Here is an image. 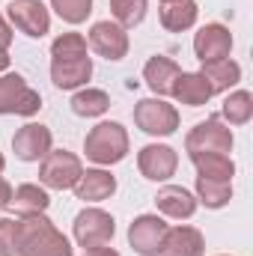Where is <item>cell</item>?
I'll list each match as a JSON object with an SVG mask.
<instances>
[{
  "label": "cell",
  "instance_id": "obj_1",
  "mask_svg": "<svg viewBox=\"0 0 253 256\" xmlns=\"http://www.w3.org/2000/svg\"><path fill=\"white\" fill-rule=\"evenodd\" d=\"M18 256H74L72 242L45 214L18 220Z\"/></svg>",
  "mask_w": 253,
  "mask_h": 256
},
{
  "label": "cell",
  "instance_id": "obj_2",
  "mask_svg": "<svg viewBox=\"0 0 253 256\" xmlns=\"http://www.w3.org/2000/svg\"><path fill=\"white\" fill-rule=\"evenodd\" d=\"M128 131L122 122H98L96 128H90L86 140H84V152L92 164L98 167H110V164H120L128 155Z\"/></svg>",
  "mask_w": 253,
  "mask_h": 256
},
{
  "label": "cell",
  "instance_id": "obj_3",
  "mask_svg": "<svg viewBox=\"0 0 253 256\" xmlns=\"http://www.w3.org/2000/svg\"><path fill=\"white\" fill-rule=\"evenodd\" d=\"M42 110V96L18 74H0V116H33Z\"/></svg>",
  "mask_w": 253,
  "mask_h": 256
},
{
  "label": "cell",
  "instance_id": "obj_4",
  "mask_svg": "<svg viewBox=\"0 0 253 256\" xmlns=\"http://www.w3.org/2000/svg\"><path fill=\"white\" fill-rule=\"evenodd\" d=\"M72 232H74V242L78 248L84 250H96V248H104L114 242V232H116V220L104 212V208H84L74 214V224H72Z\"/></svg>",
  "mask_w": 253,
  "mask_h": 256
},
{
  "label": "cell",
  "instance_id": "obj_5",
  "mask_svg": "<svg viewBox=\"0 0 253 256\" xmlns=\"http://www.w3.org/2000/svg\"><path fill=\"white\" fill-rule=\"evenodd\" d=\"M134 126L149 137H170L179 128V110L164 98H140L134 104Z\"/></svg>",
  "mask_w": 253,
  "mask_h": 256
},
{
  "label": "cell",
  "instance_id": "obj_6",
  "mask_svg": "<svg viewBox=\"0 0 253 256\" xmlns=\"http://www.w3.org/2000/svg\"><path fill=\"white\" fill-rule=\"evenodd\" d=\"M80 173H84V164L68 149H51L39 164V182H42V188H51V191L74 188Z\"/></svg>",
  "mask_w": 253,
  "mask_h": 256
},
{
  "label": "cell",
  "instance_id": "obj_7",
  "mask_svg": "<svg viewBox=\"0 0 253 256\" xmlns=\"http://www.w3.org/2000/svg\"><path fill=\"white\" fill-rule=\"evenodd\" d=\"M232 143H236L232 128L226 126L220 116H208V120L196 122V126L188 131V137H185V149H188V155H196V152L230 155V152H232Z\"/></svg>",
  "mask_w": 253,
  "mask_h": 256
},
{
  "label": "cell",
  "instance_id": "obj_8",
  "mask_svg": "<svg viewBox=\"0 0 253 256\" xmlns=\"http://www.w3.org/2000/svg\"><path fill=\"white\" fill-rule=\"evenodd\" d=\"M6 15H9L12 27L30 39H42L51 33V12L42 0H9Z\"/></svg>",
  "mask_w": 253,
  "mask_h": 256
},
{
  "label": "cell",
  "instance_id": "obj_9",
  "mask_svg": "<svg viewBox=\"0 0 253 256\" xmlns=\"http://www.w3.org/2000/svg\"><path fill=\"white\" fill-rule=\"evenodd\" d=\"M176 167H179V155L167 143H149L137 152V170L149 182H167L170 176H176Z\"/></svg>",
  "mask_w": 253,
  "mask_h": 256
},
{
  "label": "cell",
  "instance_id": "obj_10",
  "mask_svg": "<svg viewBox=\"0 0 253 256\" xmlns=\"http://www.w3.org/2000/svg\"><path fill=\"white\" fill-rule=\"evenodd\" d=\"M164 236H167V224L158 214H140L128 226V244H131L134 254H140V256H158L161 254Z\"/></svg>",
  "mask_w": 253,
  "mask_h": 256
},
{
  "label": "cell",
  "instance_id": "obj_11",
  "mask_svg": "<svg viewBox=\"0 0 253 256\" xmlns=\"http://www.w3.org/2000/svg\"><path fill=\"white\" fill-rule=\"evenodd\" d=\"M86 45H90L98 57H104V60H110V63H120L128 54V33H126V27H120L116 21H96V24L90 27Z\"/></svg>",
  "mask_w": 253,
  "mask_h": 256
},
{
  "label": "cell",
  "instance_id": "obj_12",
  "mask_svg": "<svg viewBox=\"0 0 253 256\" xmlns=\"http://www.w3.org/2000/svg\"><path fill=\"white\" fill-rule=\"evenodd\" d=\"M51 146H54V134L42 122H27L12 137V152L18 161H42L51 152Z\"/></svg>",
  "mask_w": 253,
  "mask_h": 256
},
{
  "label": "cell",
  "instance_id": "obj_13",
  "mask_svg": "<svg viewBox=\"0 0 253 256\" xmlns=\"http://www.w3.org/2000/svg\"><path fill=\"white\" fill-rule=\"evenodd\" d=\"M232 51V33L224 24H202L194 33V54L200 63H212V60H224Z\"/></svg>",
  "mask_w": 253,
  "mask_h": 256
},
{
  "label": "cell",
  "instance_id": "obj_14",
  "mask_svg": "<svg viewBox=\"0 0 253 256\" xmlns=\"http://www.w3.org/2000/svg\"><path fill=\"white\" fill-rule=\"evenodd\" d=\"M72 191L84 202H102V200H110L116 194V176L104 167H92V170L80 173V179L74 182Z\"/></svg>",
  "mask_w": 253,
  "mask_h": 256
},
{
  "label": "cell",
  "instance_id": "obj_15",
  "mask_svg": "<svg viewBox=\"0 0 253 256\" xmlns=\"http://www.w3.org/2000/svg\"><path fill=\"white\" fill-rule=\"evenodd\" d=\"M179 74H182L179 63L170 60V57H164V54H155L149 63L143 66V80H146V86H149L158 98L173 96V86H176Z\"/></svg>",
  "mask_w": 253,
  "mask_h": 256
},
{
  "label": "cell",
  "instance_id": "obj_16",
  "mask_svg": "<svg viewBox=\"0 0 253 256\" xmlns=\"http://www.w3.org/2000/svg\"><path fill=\"white\" fill-rule=\"evenodd\" d=\"M206 254V238L196 226L179 224V226H167L164 244L158 256H202Z\"/></svg>",
  "mask_w": 253,
  "mask_h": 256
},
{
  "label": "cell",
  "instance_id": "obj_17",
  "mask_svg": "<svg viewBox=\"0 0 253 256\" xmlns=\"http://www.w3.org/2000/svg\"><path fill=\"white\" fill-rule=\"evenodd\" d=\"M155 206H158V212L164 214V218H173V220H188L194 218V212H196V196L188 191V188H182V185H164L161 191L155 194Z\"/></svg>",
  "mask_w": 253,
  "mask_h": 256
},
{
  "label": "cell",
  "instance_id": "obj_18",
  "mask_svg": "<svg viewBox=\"0 0 253 256\" xmlns=\"http://www.w3.org/2000/svg\"><path fill=\"white\" fill-rule=\"evenodd\" d=\"M92 78V60L78 57V60H51V80L60 90H80Z\"/></svg>",
  "mask_w": 253,
  "mask_h": 256
},
{
  "label": "cell",
  "instance_id": "obj_19",
  "mask_svg": "<svg viewBox=\"0 0 253 256\" xmlns=\"http://www.w3.org/2000/svg\"><path fill=\"white\" fill-rule=\"evenodd\" d=\"M196 15H200V6L196 0H170V3H161V27L167 33H185L196 24Z\"/></svg>",
  "mask_w": 253,
  "mask_h": 256
},
{
  "label": "cell",
  "instance_id": "obj_20",
  "mask_svg": "<svg viewBox=\"0 0 253 256\" xmlns=\"http://www.w3.org/2000/svg\"><path fill=\"white\" fill-rule=\"evenodd\" d=\"M200 74L206 78L212 96H214V92H230V90L242 80V66L236 63V60H230V57H224V60L202 63V72H200Z\"/></svg>",
  "mask_w": 253,
  "mask_h": 256
},
{
  "label": "cell",
  "instance_id": "obj_21",
  "mask_svg": "<svg viewBox=\"0 0 253 256\" xmlns=\"http://www.w3.org/2000/svg\"><path fill=\"white\" fill-rule=\"evenodd\" d=\"M173 98L179 104H188V108H202V104H208L212 90L200 72H182L176 86H173Z\"/></svg>",
  "mask_w": 253,
  "mask_h": 256
},
{
  "label": "cell",
  "instance_id": "obj_22",
  "mask_svg": "<svg viewBox=\"0 0 253 256\" xmlns=\"http://www.w3.org/2000/svg\"><path fill=\"white\" fill-rule=\"evenodd\" d=\"M48 206H51V196L45 188H39V185H18L15 191H12V200H9V208L15 212V214H21V218H30V214H45L48 212Z\"/></svg>",
  "mask_w": 253,
  "mask_h": 256
},
{
  "label": "cell",
  "instance_id": "obj_23",
  "mask_svg": "<svg viewBox=\"0 0 253 256\" xmlns=\"http://www.w3.org/2000/svg\"><path fill=\"white\" fill-rule=\"evenodd\" d=\"M190 164L196 167V176H206V179H224V182H232V176H236V164H232L230 155L196 152V155H190Z\"/></svg>",
  "mask_w": 253,
  "mask_h": 256
},
{
  "label": "cell",
  "instance_id": "obj_24",
  "mask_svg": "<svg viewBox=\"0 0 253 256\" xmlns=\"http://www.w3.org/2000/svg\"><path fill=\"white\" fill-rule=\"evenodd\" d=\"M108 108H110V96H108L104 90L86 86V90H78V92L72 96V110H74L78 116H86V120L104 116Z\"/></svg>",
  "mask_w": 253,
  "mask_h": 256
},
{
  "label": "cell",
  "instance_id": "obj_25",
  "mask_svg": "<svg viewBox=\"0 0 253 256\" xmlns=\"http://www.w3.org/2000/svg\"><path fill=\"white\" fill-rule=\"evenodd\" d=\"M230 200H232V182L196 176V202H202L206 208H224L230 206Z\"/></svg>",
  "mask_w": 253,
  "mask_h": 256
},
{
  "label": "cell",
  "instance_id": "obj_26",
  "mask_svg": "<svg viewBox=\"0 0 253 256\" xmlns=\"http://www.w3.org/2000/svg\"><path fill=\"white\" fill-rule=\"evenodd\" d=\"M224 120L230 126H248L253 116V96L248 90H232L226 98H224Z\"/></svg>",
  "mask_w": 253,
  "mask_h": 256
},
{
  "label": "cell",
  "instance_id": "obj_27",
  "mask_svg": "<svg viewBox=\"0 0 253 256\" xmlns=\"http://www.w3.org/2000/svg\"><path fill=\"white\" fill-rule=\"evenodd\" d=\"M90 45L80 33H60L51 42V60H78V57H90L86 54Z\"/></svg>",
  "mask_w": 253,
  "mask_h": 256
},
{
  "label": "cell",
  "instance_id": "obj_28",
  "mask_svg": "<svg viewBox=\"0 0 253 256\" xmlns=\"http://www.w3.org/2000/svg\"><path fill=\"white\" fill-rule=\"evenodd\" d=\"M149 0H110V15L120 27H137L146 18Z\"/></svg>",
  "mask_w": 253,
  "mask_h": 256
},
{
  "label": "cell",
  "instance_id": "obj_29",
  "mask_svg": "<svg viewBox=\"0 0 253 256\" xmlns=\"http://www.w3.org/2000/svg\"><path fill=\"white\" fill-rule=\"evenodd\" d=\"M51 9L66 24H84L92 12V0H51Z\"/></svg>",
  "mask_w": 253,
  "mask_h": 256
},
{
  "label": "cell",
  "instance_id": "obj_30",
  "mask_svg": "<svg viewBox=\"0 0 253 256\" xmlns=\"http://www.w3.org/2000/svg\"><path fill=\"white\" fill-rule=\"evenodd\" d=\"M0 256H18V220H0Z\"/></svg>",
  "mask_w": 253,
  "mask_h": 256
},
{
  "label": "cell",
  "instance_id": "obj_31",
  "mask_svg": "<svg viewBox=\"0 0 253 256\" xmlns=\"http://www.w3.org/2000/svg\"><path fill=\"white\" fill-rule=\"evenodd\" d=\"M9 45H12V27H9L6 18L0 15V51H9Z\"/></svg>",
  "mask_w": 253,
  "mask_h": 256
},
{
  "label": "cell",
  "instance_id": "obj_32",
  "mask_svg": "<svg viewBox=\"0 0 253 256\" xmlns=\"http://www.w3.org/2000/svg\"><path fill=\"white\" fill-rule=\"evenodd\" d=\"M9 200H12V188H9V182L0 176V212L9 208Z\"/></svg>",
  "mask_w": 253,
  "mask_h": 256
},
{
  "label": "cell",
  "instance_id": "obj_33",
  "mask_svg": "<svg viewBox=\"0 0 253 256\" xmlns=\"http://www.w3.org/2000/svg\"><path fill=\"white\" fill-rule=\"evenodd\" d=\"M86 256H120V254H116L114 248H108V244H104V248H96V250H86Z\"/></svg>",
  "mask_w": 253,
  "mask_h": 256
},
{
  "label": "cell",
  "instance_id": "obj_34",
  "mask_svg": "<svg viewBox=\"0 0 253 256\" xmlns=\"http://www.w3.org/2000/svg\"><path fill=\"white\" fill-rule=\"evenodd\" d=\"M9 68V51H0V74Z\"/></svg>",
  "mask_w": 253,
  "mask_h": 256
},
{
  "label": "cell",
  "instance_id": "obj_35",
  "mask_svg": "<svg viewBox=\"0 0 253 256\" xmlns=\"http://www.w3.org/2000/svg\"><path fill=\"white\" fill-rule=\"evenodd\" d=\"M3 170H6V158H3V152H0V176H3Z\"/></svg>",
  "mask_w": 253,
  "mask_h": 256
},
{
  "label": "cell",
  "instance_id": "obj_36",
  "mask_svg": "<svg viewBox=\"0 0 253 256\" xmlns=\"http://www.w3.org/2000/svg\"><path fill=\"white\" fill-rule=\"evenodd\" d=\"M161 3H170V0H161Z\"/></svg>",
  "mask_w": 253,
  "mask_h": 256
}]
</instances>
